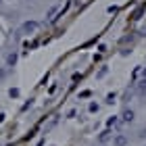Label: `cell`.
<instances>
[{
  "label": "cell",
  "mask_w": 146,
  "mask_h": 146,
  "mask_svg": "<svg viewBox=\"0 0 146 146\" xmlns=\"http://www.w3.org/2000/svg\"><path fill=\"white\" fill-rule=\"evenodd\" d=\"M36 29H38V23H36V21H25L19 31H21V34H25V36H29V34H34Z\"/></svg>",
  "instance_id": "obj_1"
},
{
  "label": "cell",
  "mask_w": 146,
  "mask_h": 146,
  "mask_svg": "<svg viewBox=\"0 0 146 146\" xmlns=\"http://www.w3.org/2000/svg\"><path fill=\"white\" fill-rule=\"evenodd\" d=\"M134 119H136V113L131 111V109H123L121 111V121L123 123H131Z\"/></svg>",
  "instance_id": "obj_2"
},
{
  "label": "cell",
  "mask_w": 146,
  "mask_h": 146,
  "mask_svg": "<svg viewBox=\"0 0 146 146\" xmlns=\"http://www.w3.org/2000/svg\"><path fill=\"white\" fill-rule=\"evenodd\" d=\"M113 146H127V136L117 134L115 138H113Z\"/></svg>",
  "instance_id": "obj_3"
},
{
  "label": "cell",
  "mask_w": 146,
  "mask_h": 146,
  "mask_svg": "<svg viewBox=\"0 0 146 146\" xmlns=\"http://www.w3.org/2000/svg\"><path fill=\"white\" fill-rule=\"evenodd\" d=\"M15 63H17V54H15V52H11V54L6 56V65H9V67H13Z\"/></svg>",
  "instance_id": "obj_4"
},
{
  "label": "cell",
  "mask_w": 146,
  "mask_h": 146,
  "mask_svg": "<svg viewBox=\"0 0 146 146\" xmlns=\"http://www.w3.org/2000/svg\"><path fill=\"white\" fill-rule=\"evenodd\" d=\"M138 94H146V77L138 84Z\"/></svg>",
  "instance_id": "obj_5"
},
{
  "label": "cell",
  "mask_w": 146,
  "mask_h": 146,
  "mask_svg": "<svg viewBox=\"0 0 146 146\" xmlns=\"http://www.w3.org/2000/svg\"><path fill=\"white\" fill-rule=\"evenodd\" d=\"M107 73H109V67H100V71L96 73V77H98V79H102L104 75H107Z\"/></svg>",
  "instance_id": "obj_6"
},
{
  "label": "cell",
  "mask_w": 146,
  "mask_h": 146,
  "mask_svg": "<svg viewBox=\"0 0 146 146\" xmlns=\"http://www.w3.org/2000/svg\"><path fill=\"white\" fill-rule=\"evenodd\" d=\"M9 96H11V98H19V90H17V88H11V90H9Z\"/></svg>",
  "instance_id": "obj_7"
},
{
  "label": "cell",
  "mask_w": 146,
  "mask_h": 146,
  "mask_svg": "<svg viewBox=\"0 0 146 146\" xmlns=\"http://www.w3.org/2000/svg\"><path fill=\"white\" fill-rule=\"evenodd\" d=\"M115 98H117V94H115V92H111V94L107 96V102H109V104H113V102H115Z\"/></svg>",
  "instance_id": "obj_8"
},
{
  "label": "cell",
  "mask_w": 146,
  "mask_h": 146,
  "mask_svg": "<svg viewBox=\"0 0 146 146\" xmlns=\"http://www.w3.org/2000/svg\"><path fill=\"white\" fill-rule=\"evenodd\" d=\"M98 140H100V142H107V140H109V131H102V134H100V138H98Z\"/></svg>",
  "instance_id": "obj_9"
},
{
  "label": "cell",
  "mask_w": 146,
  "mask_h": 146,
  "mask_svg": "<svg viewBox=\"0 0 146 146\" xmlns=\"http://www.w3.org/2000/svg\"><path fill=\"white\" fill-rule=\"evenodd\" d=\"M88 109H90V113H96V111H98V104H96V102H90Z\"/></svg>",
  "instance_id": "obj_10"
},
{
  "label": "cell",
  "mask_w": 146,
  "mask_h": 146,
  "mask_svg": "<svg viewBox=\"0 0 146 146\" xmlns=\"http://www.w3.org/2000/svg\"><path fill=\"white\" fill-rule=\"evenodd\" d=\"M90 94H92V92H90V90H86V92H82V94H79V96H82V98H88Z\"/></svg>",
  "instance_id": "obj_11"
},
{
  "label": "cell",
  "mask_w": 146,
  "mask_h": 146,
  "mask_svg": "<svg viewBox=\"0 0 146 146\" xmlns=\"http://www.w3.org/2000/svg\"><path fill=\"white\" fill-rule=\"evenodd\" d=\"M4 75H6V71H4L2 67H0V79H4Z\"/></svg>",
  "instance_id": "obj_12"
},
{
  "label": "cell",
  "mask_w": 146,
  "mask_h": 146,
  "mask_svg": "<svg viewBox=\"0 0 146 146\" xmlns=\"http://www.w3.org/2000/svg\"><path fill=\"white\" fill-rule=\"evenodd\" d=\"M142 75H144V77H146V67H144V69H142Z\"/></svg>",
  "instance_id": "obj_13"
},
{
  "label": "cell",
  "mask_w": 146,
  "mask_h": 146,
  "mask_svg": "<svg viewBox=\"0 0 146 146\" xmlns=\"http://www.w3.org/2000/svg\"><path fill=\"white\" fill-rule=\"evenodd\" d=\"M0 4H2V0H0Z\"/></svg>",
  "instance_id": "obj_14"
}]
</instances>
